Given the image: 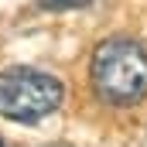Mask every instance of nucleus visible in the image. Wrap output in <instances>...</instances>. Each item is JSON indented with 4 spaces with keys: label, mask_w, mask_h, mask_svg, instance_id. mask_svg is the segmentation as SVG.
I'll return each mask as SVG.
<instances>
[{
    "label": "nucleus",
    "mask_w": 147,
    "mask_h": 147,
    "mask_svg": "<svg viewBox=\"0 0 147 147\" xmlns=\"http://www.w3.org/2000/svg\"><path fill=\"white\" fill-rule=\"evenodd\" d=\"M92 89L110 106H134L147 96V51L134 38H106L92 51Z\"/></svg>",
    "instance_id": "nucleus-1"
},
{
    "label": "nucleus",
    "mask_w": 147,
    "mask_h": 147,
    "mask_svg": "<svg viewBox=\"0 0 147 147\" xmlns=\"http://www.w3.org/2000/svg\"><path fill=\"white\" fill-rule=\"evenodd\" d=\"M62 99L65 86L41 69L14 65L0 72V116L10 123H41L62 106Z\"/></svg>",
    "instance_id": "nucleus-2"
},
{
    "label": "nucleus",
    "mask_w": 147,
    "mask_h": 147,
    "mask_svg": "<svg viewBox=\"0 0 147 147\" xmlns=\"http://www.w3.org/2000/svg\"><path fill=\"white\" fill-rule=\"evenodd\" d=\"M86 3H92V0H38L41 10H79Z\"/></svg>",
    "instance_id": "nucleus-3"
},
{
    "label": "nucleus",
    "mask_w": 147,
    "mask_h": 147,
    "mask_svg": "<svg viewBox=\"0 0 147 147\" xmlns=\"http://www.w3.org/2000/svg\"><path fill=\"white\" fill-rule=\"evenodd\" d=\"M51 147H69V144H51Z\"/></svg>",
    "instance_id": "nucleus-4"
},
{
    "label": "nucleus",
    "mask_w": 147,
    "mask_h": 147,
    "mask_svg": "<svg viewBox=\"0 0 147 147\" xmlns=\"http://www.w3.org/2000/svg\"><path fill=\"white\" fill-rule=\"evenodd\" d=\"M0 147H3V140H0Z\"/></svg>",
    "instance_id": "nucleus-5"
}]
</instances>
